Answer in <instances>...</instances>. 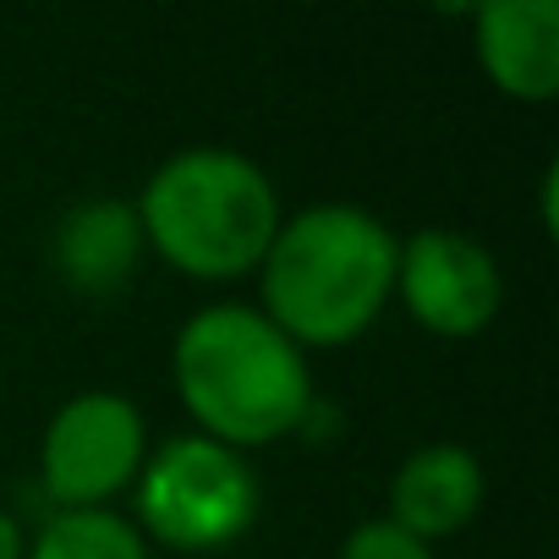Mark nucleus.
Segmentation results:
<instances>
[{
  "instance_id": "nucleus-1",
  "label": "nucleus",
  "mask_w": 559,
  "mask_h": 559,
  "mask_svg": "<svg viewBox=\"0 0 559 559\" xmlns=\"http://www.w3.org/2000/svg\"><path fill=\"white\" fill-rule=\"evenodd\" d=\"M401 236L357 203L286 214L258 263V313L297 346L357 341L395 297Z\"/></svg>"
},
{
  "instance_id": "nucleus-2",
  "label": "nucleus",
  "mask_w": 559,
  "mask_h": 559,
  "mask_svg": "<svg viewBox=\"0 0 559 559\" xmlns=\"http://www.w3.org/2000/svg\"><path fill=\"white\" fill-rule=\"evenodd\" d=\"M170 373L198 433L241 455L302 428L313 406L308 352L280 335L252 302L198 308L176 330Z\"/></svg>"
},
{
  "instance_id": "nucleus-3",
  "label": "nucleus",
  "mask_w": 559,
  "mask_h": 559,
  "mask_svg": "<svg viewBox=\"0 0 559 559\" xmlns=\"http://www.w3.org/2000/svg\"><path fill=\"white\" fill-rule=\"evenodd\" d=\"M132 209H138L148 252H159L187 280L258 274L280 219H286L269 170L236 148L170 154L143 181Z\"/></svg>"
},
{
  "instance_id": "nucleus-4",
  "label": "nucleus",
  "mask_w": 559,
  "mask_h": 559,
  "mask_svg": "<svg viewBox=\"0 0 559 559\" xmlns=\"http://www.w3.org/2000/svg\"><path fill=\"white\" fill-rule=\"evenodd\" d=\"M132 493H138L132 526L143 532V543L154 537L181 554L225 548L258 515V477L247 455L203 433H176L159 450H148Z\"/></svg>"
},
{
  "instance_id": "nucleus-5",
  "label": "nucleus",
  "mask_w": 559,
  "mask_h": 559,
  "mask_svg": "<svg viewBox=\"0 0 559 559\" xmlns=\"http://www.w3.org/2000/svg\"><path fill=\"white\" fill-rule=\"evenodd\" d=\"M143 455V412L116 390H83L50 417L39 439V477L61 510H110V499L138 483Z\"/></svg>"
},
{
  "instance_id": "nucleus-6",
  "label": "nucleus",
  "mask_w": 559,
  "mask_h": 559,
  "mask_svg": "<svg viewBox=\"0 0 559 559\" xmlns=\"http://www.w3.org/2000/svg\"><path fill=\"white\" fill-rule=\"evenodd\" d=\"M395 297L428 335L461 341V335H477L493 324V313L504 302V274H499V258L483 241H472L466 230L428 225L401 241Z\"/></svg>"
},
{
  "instance_id": "nucleus-7",
  "label": "nucleus",
  "mask_w": 559,
  "mask_h": 559,
  "mask_svg": "<svg viewBox=\"0 0 559 559\" xmlns=\"http://www.w3.org/2000/svg\"><path fill=\"white\" fill-rule=\"evenodd\" d=\"M477 61L488 83L521 105L559 94V0H488L477 7Z\"/></svg>"
},
{
  "instance_id": "nucleus-8",
  "label": "nucleus",
  "mask_w": 559,
  "mask_h": 559,
  "mask_svg": "<svg viewBox=\"0 0 559 559\" xmlns=\"http://www.w3.org/2000/svg\"><path fill=\"white\" fill-rule=\"evenodd\" d=\"M143 252L148 241L127 198H83L56 219V236H50L56 274L78 297H116L121 286H132Z\"/></svg>"
},
{
  "instance_id": "nucleus-9",
  "label": "nucleus",
  "mask_w": 559,
  "mask_h": 559,
  "mask_svg": "<svg viewBox=\"0 0 559 559\" xmlns=\"http://www.w3.org/2000/svg\"><path fill=\"white\" fill-rule=\"evenodd\" d=\"M483 510V461L466 444H423L390 477V515L417 543L455 537Z\"/></svg>"
},
{
  "instance_id": "nucleus-10",
  "label": "nucleus",
  "mask_w": 559,
  "mask_h": 559,
  "mask_svg": "<svg viewBox=\"0 0 559 559\" xmlns=\"http://www.w3.org/2000/svg\"><path fill=\"white\" fill-rule=\"evenodd\" d=\"M23 559H148V543L116 510H56Z\"/></svg>"
},
{
  "instance_id": "nucleus-11",
  "label": "nucleus",
  "mask_w": 559,
  "mask_h": 559,
  "mask_svg": "<svg viewBox=\"0 0 559 559\" xmlns=\"http://www.w3.org/2000/svg\"><path fill=\"white\" fill-rule=\"evenodd\" d=\"M335 559H433V548L379 515V521H357V526L346 532V543H341Z\"/></svg>"
},
{
  "instance_id": "nucleus-12",
  "label": "nucleus",
  "mask_w": 559,
  "mask_h": 559,
  "mask_svg": "<svg viewBox=\"0 0 559 559\" xmlns=\"http://www.w3.org/2000/svg\"><path fill=\"white\" fill-rule=\"evenodd\" d=\"M23 526H17V515L12 510H0V559H23Z\"/></svg>"
}]
</instances>
